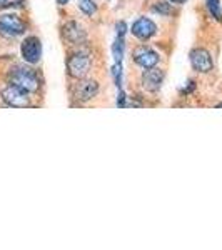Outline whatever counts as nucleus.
<instances>
[{
	"label": "nucleus",
	"instance_id": "aec40b11",
	"mask_svg": "<svg viewBox=\"0 0 222 250\" xmlns=\"http://www.w3.org/2000/svg\"><path fill=\"white\" fill-rule=\"evenodd\" d=\"M171 2H174V3H184L185 0H171Z\"/></svg>",
	"mask_w": 222,
	"mask_h": 250
},
{
	"label": "nucleus",
	"instance_id": "39448f33",
	"mask_svg": "<svg viewBox=\"0 0 222 250\" xmlns=\"http://www.w3.org/2000/svg\"><path fill=\"white\" fill-rule=\"evenodd\" d=\"M68 75L74 79H82L86 77L90 70V59L86 55H72L67 62Z\"/></svg>",
	"mask_w": 222,
	"mask_h": 250
},
{
	"label": "nucleus",
	"instance_id": "f3484780",
	"mask_svg": "<svg viewBox=\"0 0 222 250\" xmlns=\"http://www.w3.org/2000/svg\"><path fill=\"white\" fill-rule=\"evenodd\" d=\"M127 32V25L124 22H119L117 23V35H119V37H124V34H126Z\"/></svg>",
	"mask_w": 222,
	"mask_h": 250
},
{
	"label": "nucleus",
	"instance_id": "6ab92c4d",
	"mask_svg": "<svg viewBox=\"0 0 222 250\" xmlns=\"http://www.w3.org/2000/svg\"><path fill=\"white\" fill-rule=\"evenodd\" d=\"M57 2L60 3V5H66L67 2H70V0H57Z\"/></svg>",
	"mask_w": 222,
	"mask_h": 250
},
{
	"label": "nucleus",
	"instance_id": "a211bd4d",
	"mask_svg": "<svg viewBox=\"0 0 222 250\" xmlns=\"http://www.w3.org/2000/svg\"><path fill=\"white\" fill-rule=\"evenodd\" d=\"M117 105H119V107H124V105H126V95H124V92H122V90L119 92V97H117Z\"/></svg>",
	"mask_w": 222,
	"mask_h": 250
},
{
	"label": "nucleus",
	"instance_id": "f03ea898",
	"mask_svg": "<svg viewBox=\"0 0 222 250\" xmlns=\"http://www.w3.org/2000/svg\"><path fill=\"white\" fill-rule=\"evenodd\" d=\"M23 32H25V23L17 15L14 14L0 15V35L10 39V37H19Z\"/></svg>",
	"mask_w": 222,
	"mask_h": 250
},
{
	"label": "nucleus",
	"instance_id": "6e6552de",
	"mask_svg": "<svg viewBox=\"0 0 222 250\" xmlns=\"http://www.w3.org/2000/svg\"><path fill=\"white\" fill-rule=\"evenodd\" d=\"M134 60L142 68H154L159 63V55L147 47H139L134 52Z\"/></svg>",
	"mask_w": 222,
	"mask_h": 250
},
{
	"label": "nucleus",
	"instance_id": "dca6fc26",
	"mask_svg": "<svg viewBox=\"0 0 222 250\" xmlns=\"http://www.w3.org/2000/svg\"><path fill=\"white\" fill-rule=\"evenodd\" d=\"M112 75H114L115 85L120 87V83H122V68H120V63H115V65L112 67Z\"/></svg>",
	"mask_w": 222,
	"mask_h": 250
},
{
	"label": "nucleus",
	"instance_id": "9b49d317",
	"mask_svg": "<svg viewBox=\"0 0 222 250\" xmlns=\"http://www.w3.org/2000/svg\"><path fill=\"white\" fill-rule=\"evenodd\" d=\"M64 34L66 37L70 40V42H77L79 39L84 37V32L80 30V27L75 22H68L66 27H64Z\"/></svg>",
	"mask_w": 222,
	"mask_h": 250
},
{
	"label": "nucleus",
	"instance_id": "2eb2a0df",
	"mask_svg": "<svg viewBox=\"0 0 222 250\" xmlns=\"http://www.w3.org/2000/svg\"><path fill=\"white\" fill-rule=\"evenodd\" d=\"M154 12H159V14H162V15H171V5L169 3H165V2H157L155 5H154Z\"/></svg>",
	"mask_w": 222,
	"mask_h": 250
},
{
	"label": "nucleus",
	"instance_id": "7ed1b4c3",
	"mask_svg": "<svg viewBox=\"0 0 222 250\" xmlns=\"http://www.w3.org/2000/svg\"><path fill=\"white\" fill-rule=\"evenodd\" d=\"M2 99L7 105L10 107H17V108H23V107H29L30 100H29V95L23 88H20L14 83L7 85L5 88L2 90Z\"/></svg>",
	"mask_w": 222,
	"mask_h": 250
},
{
	"label": "nucleus",
	"instance_id": "423d86ee",
	"mask_svg": "<svg viewBox=\"0 0 222 250\" xmlns=\"http://www.w3.org/2000/svg\"><path fill=\"white\" fill-rule=\"evenodd\" d=\"M191 63H192L194 70L202 72V74L211 72L214 67L211 54H209L207 50H204V48H196V50L191 52Z\"/></svg>",
	"mask_w": 222,
	"mask_h": 250
},
{
	"label": "nucleus",
	"instance_id": "0eeeda50",
	"mask_svg": "<svg viewBox=\"0 0 222 250\" xmlns=\"http://www.w3.org/2000/svg\"><path fill=\"white\" fill-rule=\"evenodd\" d=\"M155 32H157L155 23L152 22L151 19H145V17H140L139 20H135L134 25H132V34L140 40H147V39L154 37Z\"/></svg>",
	"mask_w": 222,
	"mask_h": 250
},
{
	"label": "nucleus",
	"instance_id": "1a4fd4ad",
	"mask_svg": "<svg viewBox=\"0 0 222 250\" xmlns=\"http://www.w3.org/2000/svg\"><path fill=\"white\" fill-rule=\"evenodd\" d=\"M160 83H162V72L157 70V68H147V72L144 74L142 77V85L145 90L149 92H155L159 90Z\"/></svg>",
	"mask_w": 222,
	"mask_h": 250
},
{
	"label": "nucleus",
	"instance_id": "9d476101",
	"mask_svg": "<svg viewBox=\"0 0 222 250\" xmlns=\"http://www.w3.org/2000/svg\"><path fill=\"white\" fill-rule=\"evenodd\" d=\"M99 92V85L94 80H86V82H80L77 85V99L82 100V102H87V100L94 99Z\"/></svg>",
	"mask_w": 222,
	"mask_h": 250
},
{
	"label": "nucleus",
	"instance_id": "f257e3e1",
	"mask_svg": "<svg viewBox=\"0 0 222 250\" xmlns=\"http://www.w3.org/2000/svg\"><path fill=\"white\" fill-rule=\"evenodd\" d=\"M12 83L23 88L25 92H37L40 87L39 77L30 68H17V70L12 74Z\"/></svg>",
	"mask_w": 222,
	"mask_h": 250
},
{
	"label": "nucleus",
	"instance_id": "4468645a",
	"mask_svg": "<svg viewBox=\"0 0 222 250\" xmlns=\"http://www.w3.org/2000/svg\"><path fill=\"white\" fill-rule=\"evenodd\" d=\"M207 2V9L212 14V17H216L217 20L222 19V12H221V3L219 0H205Z\"/></svg>",
	"mask_w": 222,
	"mask_h": 250
},
{
	"label": "nucleus",
	"instance_id": "20e7f679",
	"mask_svg": "<svg viewBox=\"0 0 222 250\" xmlns=\"http://www.w3.org/2000/svg\"><path fill=\"white\" fill-rule=\"evenodd\" d=\"M20 52H22V57L25 62L29 63H37L40 57H42V43L37 37L30 35L22 42V47H20Z\"/></svg>",
	"mask_w": 222,
	"mask_h": 250
},
{
	"label": "nucleus",
	"instance_id": "f8f14e48",
	"mask_svg": "<svg viewBox=\"0 0 222 250\" xmlns=\"http://www.w3.org/2000/svg\"><path fill=\"white\" fill-rule=\"evenodd\" d=\"M112 54H114V59L117 63L122 62L124 59V37H119L115 40L114 47H112Z\"/></svg>",
	"mask_w": 222,
	"mask_h": 250
},
{
	"label": "nucleus",
	"instance_id": "412c9836",
	"mask_svg": "<svg viewBox=\"0 0 222 250\" xmlns=\"http://www.w3.org/2000/svg\"><path fill=\"white\" fill-rule=\"evenodd\" d=\"M5 3H7V0H0V7L5 5Z\"/></svg>",
	"mask_w": 222,
	"mask_h": 250
},
{
	"label": "nucleus",
	"instance_id": "ddd939ff",
	"mask_svg": "<svg viewBox=\"0 0 222 250\" xmlns=\"http://www.w3.org/2000/svg\"><path fill=\"white\" fill-rule=\"evenodd\" d=\"M79 9L84 12L86 15H94L97 7L92 0H79Z\"/></svg>",
	"mask_w": 222,
	"mask_h": 250
}]
</instances>
